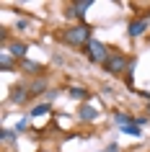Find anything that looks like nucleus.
<instances>
[{
    "mask_svg": "<svg viewBox=\"0 0 150 152\" xmlns=\"http://www.w3.org/2000/svg\"><path fill=\"white\" fill-rule=\"evenodd\" d=\"M91 26L80 23V26H70V28H65L62 34H60V39L65 41V44H70V47H88V41L93 39L91 36Z\"/></svg>",
    "mask_w": 150,
    "mask_h": 152,
    "instance_id": "nucleus-1",
    "label": "nucleus"
},
{
    "mask_svg": "<svg viewBox=\"0 0 150 152\" xmlns=\"http://www.w3.org/2000/svg\"><path fill=\"white\" fill-rule=\"evenodd\" d=\"M86 54H88V59L93 64H106V59H109V49H106V44L103 41H98V39H91L88 41V47H86Z\"/></svg>",
    "mask_w": 150,
    "mask_h": 152,
    "instance_id": "nucleus-2",
    "label": "nucleus"
},
{
    "mask_svg": "<svg viewBox=\"0 0 150 152\" xmlns=\"http://www.w3.org/2000/svg\"><path fill=\"white\" fill-rule=\"evenodd\" d=\"M103 70L109 72V75H122L124 72L127 75V70H129V59H127L122 52H114V54L106 59V64H103Z\"/></svg>",
    "mask_w": 150,
    "mask_h": 152,
    "instance_id": "nucleus-3",
    "label": "nucleus"
},
{
    "mask_svg": "<svg viewBox=\"0 0 150 152\" xmlns=\"http://www.w3.org/2000/svg\"><path fill=\"white\" fill-rule=\"evenodd\" d=\"M127 31H129V36H132V39L142 36V34L148 31V18H132V21H129V26H127Z\"/></svg>",
    "mask_w": 150,
    "mask_h": 152,
    "instance_id": "nucleus-4",
    "label": "nucleus"
},
{
    "mask_svg": "<svg viewBox=\"0 0 150 152\" xmlns=\"http://www.w3.org/2000/svg\"><path fill=\"white\" fill-rule=\"evenodd\" d=\"M29 98H31V90L24 88V85H16V88L10 90V101H13V103H26Z\"/></svg>",
    "mask_w": 150,
    "mask_h": 152,
    "instance_id": "nucleus-5",
    "label": "nucleus"
},
{
    "mask_svg": "<svg viewBox=\"0 0 150 152\" xmlns=\"http://www.w3.org/2000/svg\"><path fill=\"white\" fill-rule=\"evenodd\" d=\"M8 54H13L16 59H24L26 57V44L24 41H13V44L8 47Z\"/></svg>",
    "mask_w": 150,
    "mask_h": 152,
    "instance_id": "nucleus-6",
    "label": "nucleus"
},
{
    "mask_svg": "<svg viewBox=\"0 0 150 152\" xmlns=\"http://www.w3.org/2000/svg\"><path fill=\"white\" fill-rule=\"evenodd\" d=\"M91 5H93V0H83V3H75V5L70 8V13H72V16H78L80 21H83V16H86V8H91Z\"/></svg>",
    "mask_w": 150,
    "mask_h": 152,
    "instance_id": "nucleus-7",
    "label": "nucleus"
},
{
    "mask_svg": "<svg viewBox=\"0 0 150 152\" xmlns=\"http://www.w3.org/2000/svg\"><path fill=\"white\" fill-rule=\"evenodd\" d=\"M67 93H70V98H75V101H88V96H91V93H88L83 85H72Z\"/></svg>",
    "mask_w": 150,
    "mask_h": 152,
    "instance_id": "nucleus-8",
    "label": "nucleus"
},
{
    "mask_svg": "<svg viewBox=\"0 0 150 152\" xmlns=\"http://www.w3.org/2000/svg\"><path fill=\"white\" fill-rule=\"evenodd\" d=\"M80 119L83 121H96L98 119V111H96L93 106H80Z\"/></svg>",
    "mask_w": 150,
    "mask_h": 152,
    "instance_id": "nucleus-9",
    "label": "nucleus"
},
{
    "mask_svg": "<svg viewBox=\"0 0 150 152\" xmlns=\"http://www.w3.org/2000/svg\"><path fill=\"white\" fill-rule=\"evenodd\" d=\"M21 70H26L29 75H39V72L44 70V67H41L39 62H31V59H24V62H21Z\"/></svg>",
    "mask_w": 150,
    "mask_h": 152,
    "instance_id": "nucleus-10",
    "label": "nucleus"
},
{
    "mask_svg": "<svg viewBox=\"0 0 150 152\" xmlns=\"http://www.w3.org/2000/svg\"><path fill=\"white\" fill-rule=\"evenodd\" d=\"M29 90H31V96H39V93H44V90H47V83H44V80H36Z\"/></svg>",
    "mask_w": 150,
    "mask_h": 152,
    "instance_id": "nucleus-11",
    "label": "nucleus"
},
{
    "mask_svg": "<svg viewBox=\"0 0 150 152\" xmlns=\"http://www.w3.org/2000/svg\"><path fill=\"white\" fill-rule=\"evenodd\" d=\"M122 132H124V134H129V137H140V134H142L137 124H127V126H122Z\"/></svg>",
    "mask_w": 150,
    "mask_h": 152,
    "instance_id": "nucleus-12",
    "label": "nucleus"
},
{
    "mask_svg": "<svg viewBox=\"0 0 150 152\" xmlns=\"http://www.w3.org/2000/svg\"><path fill=\"white\" fill-rule=\"evenodd\" d=\"M49 108H52L49 103H39V106H34V108H31V116H41V113H47Z\"/></svg>",
    "mask_w": 150,
    "mask_h": 152,
    "instance_id": "nucleus-13",
    "label": "nucleus"
},
{
    "mask_svg": "<svg viewBox=\"0 0 150 152\" xmlns=\"http://www.w3.org/2000/svg\"><path fill=\"white\" fill-rule=\"evenodd\" d=\"M0 64H3V70H13V59H10L8 52H3V59H0Z\"/></svg>",
    "mask_w": 150,
    "mask_h": 152,
    "instance_id": "nucleus-14",
    "label": "nucleus"
},
{
    "mask_svg": "<svg viewBox=\"0 0 150 152\" xmlns=\"http://www.w3.org/2000/svg\"><path fill=\"white\" fill-rule=\"evenodd\" d=\"M16 139V132H10V129H3V142H13Z\"/></svg>",
    "mask_w": 150,
    "mask_h": 152,
    "instance_id": "nucleus-15",
    "label": "nucleus"
},
{
    "mask_svg": "<svg viewBox=\"0 0 150 152\" xmlns=\"http://www.w3.org/2000/svg\"><path fill=\"white\" fill-rule=\"evenodd\" d=\"M103 152H119V147H117V144H109V147H106Z\"/></svg>",
    "mask_w": 150,
    "mask_h": 152,
    "instance_id": "nucleus-16",
    "label": "nucleus"
},
{
    "mask_svg": "<svg viewBox=\"0 0 150 152\" xmlns=\"http://www.w3.org/2000/svg\"><path fill=\"white\" fill-rule=\"evenodd\" d=\"M148 113H150V103H148Z\"/></svg>",
    "mask_w": 150,
    "mask_h": 152,
    "instance_id": "nucleus-17",
    "label": "nucleus"
}]
</instances>
